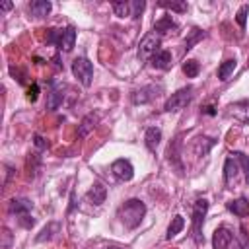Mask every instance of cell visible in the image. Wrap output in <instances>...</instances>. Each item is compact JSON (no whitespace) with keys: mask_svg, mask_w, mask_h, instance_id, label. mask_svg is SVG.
<instances>
[{"mask_svg":"<svg viewBox=\"0 0 249 249\" xmlns=\"http://www.w3.org/2000/svg\"><path fill=\"white\" fill-rule=\"evenodd\" d=\"M160 140H161V130L158 126L146 128V132H144V144H146L148 150H156L158 144H160Z\"/></svg>","mask_w":249,"mask_h":249,"instance_id":"e0dca14e","label":"cell"},{"mask_svg":"<svg viewBox=\"0 0 249 249\" xmlns=\"http://www.w3.org/2000/svg\"><path fill=\"white\" fill-rule=\"evenodd\" d=\"M185 228V218L181 216V214H177V216H173V220H171V224H169V228H167V233H165V237L167 239H171V237H175L181 230Z\"/></svg>","mask_w":249,"mask_h":249,"instance_id":"44dd1931","label":"cell"},{"mask_svg":"<svg viewBox=\"0 0 249 249\" xmlns=\"http://www.w3.org/2000/svg\"><path fill=\"white\" fill-rule=\"evenodd\" d=\"M12 6H14L12 2H4V4H2V10H4V12H8V10H12Z\"/></svg>","mask_w":249,"mask_h":249,"instance_id":"e575fe53","label":"cell"},{"mask_svg":"<svg viewBox=\"0 0 249 249\" xmlns=\"http://www.w3.org/2000/svg\"><path fill=\"white\" fill-rule=\"evenodd\" d=\"M31 208H33V202L29 198H12L10 204H8V210L12 214H19V216L29 214Z\"/></svg>","mask_w":249,"mask_h":249,"instance_id":"7c38bea8","label":"cell"},{"mask_svg":"<svg viewBox=\"0 0 249 249\" xmlns=\"http://www.w3.org/2000/svg\"><path fill=\"white\" fill-rule=\"evenodd\" d=\"M160 91H161L160 86H144V88L134 89V91L130 93V101H132L134 105H142V103H148V101H152L154 97H158Z\"/></svg>","mask_w":249,"mask_h":249,"instance_id":"52a82bcc","label":"cell"},{"mask_svg":"<svg viewBox=\"0 0 249 249\" xmlns=\"http://www.w3.org/2000/svg\"><path fill=\"white\" fill-rule=\"evenodd\" d=\"M111 171H113V175H115L117 179H121V181H130V179L134 177V167H132V163H130L128 160H124V158L115 160V161L111 163Z\"/></svg>","mask_w":249,"mask_h":249,"instance_id":"ba28073f","label":"cell"},{"mask_svg":"<svg viewBox=\"0 0 249 249\" xmlns=\"http://www.w3.org/2000/svg\"><path fill=\"white\" fill-rule=\"evenodd\" d=\"M130 8H132V18H134V19H138V18H140V14L144 12L146 4H144V2H138V0H136V2H130Z\"/></svg>","mask_w":249,"mask_h":249,"instance_id":"f546056e","label":"cell"},{"mask_svg":"<svg viewBox=\"0 0 249 249\" xmlns=\"http://www.w3.org/2000/svg\"><path fill=\"white\" fill-rule=\"evenodd\" d=\"M49 43H54L60 51L70 53L76 43V29L72 25H66L62 29H49Z\"/></svg>","mask_w":249,"mask_h":249,"instance_id":"7a4b0ae2","label":"cell"},{"mask_svg":"<svg viewBox=\"0 0 249 249\" xmlns=\"http://www.w3.org/2000/svg\"><path fill=\"white\" fill-rule=\"evenodd\" d=\"M58 230H60V224L53 222V224H49L47 228H43V230H41V233L35 237V241H37V243H41V241H45V239H51Z\"/></svg>","mask_w":249,"mask_h":249,"instance_id":"d4e9b609","label":"cell"},{"mask_svg":"<svg viewBox=\"0 0 249 249\" xmlns=\"http://www.w3.org/2000/svg\"><path fill=\"white\" fill-rule=\"evenodd\" d=\"M35 146H37V148H41V150L45 148V142H43V138H41L39 134H35Z\"/></svg>","mask_w":249,"mask_h":249,"instance_id":"836d02e7","label":"cell"},{"mask_svg":"<svg viewBox=\"0 0 249 249\" xmlns=\"http://www.w3.org/2000/svg\"><path fill=\"white\" fill-rule=\"evenodd\" d=\"M233 241V233L228 230V228H218L214 233H212V247L214 249H228V245Z\"/></svg>","mask_w":249,"mask_h":249,"instance_id":"30bf717a","label":"cell"},{"mask_svg":"<svg viewBox=\"0 0 249 249\" xmlns=\"http://www.w3.org/2000/svg\"><path fill=\"white\" fill-rule=\"evenodd\" d=\"M198 72H200V64H198L195 58H189V60L183 62V74H185L187 78H196Z\"/></svg>","mask_w":249,"mask_h":249,"instance_id":"603a6c76","label":"cell"},{"mask_svg":"<svg viewBox=\"0 0 249 249\" xmlns=\"http://www.w3.org/2000/svg\"><path fill=\"white\" fill-rule=\"evenodd\" d=\"M228 115L233 117L235 121L247 124L249 123V99H241V101L228 105Z\"/></svg>","mask_w":249,"mask_h":249,"instance_id":"9c48e42d","label":"cell"},{"mask_svg":"<svg viewBox=\"0 0 249 249\" xmlns=\"http://www.w3.org/2000/svg\"><path fill=\"white\" fill-rule=\"evenodd\" d=\"M113 12L117 18H126V16H132V8H130V2H113L111 4Z\"/></svg>","mask_w":249,"mask_h":249,"instance_id":"cb8c5ba5","label":"cell"},{"mask_svg":"<svg viewBox=\"0 0 249 249\" xmlns=\"http://www.w3.org/2000/svg\"><path fill=\"white\" fill-rule=\"evenodd\" d=\"M146 216V204L140 200V198H128L121 208H119V218L121 222L128 228V230H134L142 224Z\"/></svg>","mask_w":249,"mask_h":249,"instance_id":"6da1fadb","label":"cell"},{"mask_svg":"<svg viewBox=\"0 0 249 249\" xmlns=\"http://www.w3.org/2000/svg\"><path fill=\"white\" fill-rule=\"evenodd\" d=\"M160 43H161L160 33H156V31L146 33L138 43V58L140 60H150L160 51Z\"/></svg>","mask_w":249,"mask_h":249,"instance_id":"5b68a950","label":"cell"},{"mask_svg":"<svg viewBox=\"0 0 249 249\" xmlns=\"http://www.w3.org/2000/svg\"><path fill=\"white\" fill-rule=\"evenodd\" d=\"M88 198L93 202V204H103L105 202V198H107V189H105V185L103 183H93L91 187H89V191H88Z\"/></svg>","mask_w":249,"mask_h":249,"instance_id":"5bb4252c","label":"cell"},{"mask_svg":"<svg viewBox=\"0 0 249 249\" xmlns=\"http://www.w3.org/2000/svg\"><path fill=\"white\" fill-rule=\"evenodd\" d=\"M51 8H53V4H51L49 0H35V2H31V4H29L31 14H33V16H37V18L47 16V14L51 12Z\"/></svg>","mask_w":249,"mask_h":249,"instance_id":"d6986e66","label":"cell"},{"mask_svg":"<svg viewBox=\"0 0 249 249\" xmlns=\"http://www.w3.org/2000/svg\"><path fill=\"white\" fill-rule=\"evenodd\" d=\"M152 66L158 70H167L171 66V53L165 49H160L154 56H152Z\"/></svg>","mask_w":249,"mask_h":249,"instance_id":"9a60e30c","label":"cell"},{"mask_svg":"<svg viewBox=\"0 0 249 249\" xmlns=\"http://www.w3.org/2000/svg\"><path fill=\"white\" fill-rule=\"evenodd\" d=\"M19 224H21L23 228H31V226L35 224V220H33V218H29V214H25V216H21V218H19Z\"/></svg>","mask_w":249,"mask_h":249,"instance_id":"1f68e13d","label":"cell"},{"mask_svg":"<svg viewBox=\"0 0 249 249\" xmlns=\"http://www.w3.org/2000/svg\"><path fill=\"white\" fill-rule=\"evenodd\" d=\"M158 6L160 8H165V10H171V12H185L187 10V4L185 2H160Z\"/></svg>","mask_w":249,"mask_h":249,"instance_id":"4316f807","label":"cell"},{"mask_svg":"<svg viewBox=\"0 0 249 249\" xmlns=\"http://www.w3.org/2000/svg\"><path fill=\"white\" fill-rule=\"evenodd\" d=\"M204 37V31H200V29H193V33H191V37L187 39V43H185V51H191L193 49V45L196 43V41H200Z\"/></svg>","mask_w":249,"mask_h":249,"instance_id":"83f0119b","label":"cell"},{"mask_svg":"<svg viewBox=\"0 0 249 249\" xmlns=\"http://www.w3.org/2000/svg\"><path fill=\"white\" fill-rule=\"evenodd\" d=\"M37 95H39V86L33 84V86L29 88V91H27V99L33 103V101H37Z\"/></svg>","mask_w":249,"mask_h":249,"instance_id":"4dcf8cb0","label":"cell"},{"mask_svg":"<svg viewBox=\"0 0 249 249\" xmlns=\"http://www.w3.org/2000/svg\"><path fill=\"white\" fill-rule=\"evenodd\" d=\"M64 86L62 84H54L53 88H51V91L47 93V107L51 109V111H54V109H58V105L62 103V99H64Z\"/></svg>","mask_w":249,"mask_h":249,"instance_id":"8fae6325","label":"cell"},{"mask_svg":"<svg viewBox=\"0 0 249 249\" xmlns=\"http://www.w3.org/2000/svg\"><path fill=\"white\" fill-rule=\"evenodd\" d=\"M204 113H208V115H214V107H206V111Z\"/></svg>","mask_w":249,"mask_h":249,"instance_id":"d590c367","label":"cell"},{"mask_svg":"<svg viewBox=\"0 0 249 249\" xmlns=\"http://www.w3.org/2000/svg\"><path fill=\"white\" fill-rule=\"evenodd\" d=\"M97 121H99V117L97 115H93V113H89V115H86L84 119H82V123H80V126H78V136L80 138H84V136H88L93 128H95V124H97Z\"/></svg>","mask_w":249,"mask_h":249,"instance_id":"2e32d148","label":"cell"},{"mask_svg":"<svg viewBox=\"0 0 249 249\" xmlns=\"http://www.w3.org/2000/svg\"><path fill=\"white\" fill-rule=\"evenodd\" d=\"M99 249H128L126 245H119V243H109L105 247H99Z\"/></svg>","mask_w":249,"mask_h":249,"instance_id":"d6a6232c","label":"cell"},{"mask_svg":"<svg viewBox=\"0 0 249 249\" xmlns=\"http://www.w3.org/2000/svg\"><path fill=\"white\" fill-rule=\"evenodd\" d=\"M175 27H177V23L173 21L171 16H163L161 19H158V21L154 23V31H160V33H167V31H171V29H175Z\"/></svg>","mask_w":249,"mask_h":249,"instance_id":"7402d4cb","label":"cell"},{"mask_svg":"<svg viewBox=\"0 0 249 249\" xmlns=\"http://www.w3.org/2000/svg\"><path fill=\"white\" fill-rule=\"evenodd\" d=\"M193 99V86H187V88H181L177 89L175 93H171L163 105V111L167 113H177L181 109H185Z\"/></svg>","mask_w":249,"mask_h":249,"instance_id":"277c9868","label":"cell"},{"mask_svg":"<svg viewBox=\"0 0 249 249\" xmlns=\"http://www.w3.org/2000/svg\"><path fill=\"white\" fill-rule=\"evenodd\" d=\"M208 210V200L206 198H198L193 206V237L195 243L200 245L204 243V235H202V224H204V216Z\"/></svg>","mask_w":249,"mask_h":249,"instance_id":"3957f363","label":"cell"},{"mask_svg":"<svg viewBox=\"0 0 249 249\" xmlns=\"http://www.w3.org/2000/svg\"><path fill=\"white\" fill-rule=\"evenodd\" d=\"M237 171H239V165H237L235 158L230 154V158H226V161H224V179H226V183H231L235 179Z\"/></svg>","mask_w":249,"mask_h":249,"instance_id":"ac0fdd59","label":"cell"},{"mask_svg":"<svg viewBox=\"0 0 249 249\" xmlns=\"http://www.w3.org/2000/svg\"><path fill=\"white\" fill-rule=\"evenodd\" d=\"M226 206H228L230 212H233V214L239 216V218L249 216V200H247L245 196H239V198H235V200H230Z\"/></svg>","mask_w":249,"mask_h":249,"instance_id":"4fadbf2b","label":"cell"},{"mask_svg":"<svg viewBox=\"0 0 249 249\" xmlns=\"http://www.w3.org/2000/svg\"><path fill=\"white\" fill-rule=\"evenodd\" d=\"M72 74L78 78V82L84 88H89L91 86V80H93V64L89 62V58L78 56L72 62Z\"/></svg>","mask_w":249,"mask_h":249,"instance_id":"8992f818","label":"cell"},{"mask_svg":"<svg viewBox=\"0 0 249 249\" xmlns=\"http://www.w3.org/2000/svg\"><path fill=\"white\" fill-rule=\"evenodd\" d=\"M235 66H237V60H235V58H228V60H224V62L220 64V68H218V78H220L222 82H226V80L233 74Z\"/></svg>","mask_w":249,"mask_h":249,"instance_id":"ffe728a7","label":"cell"},{"mask_svg":"<svg viewBox=\"0 0 249 249\" xmlns=\"http://www.w3.org/2000/svg\"><path fill=\"white\" fill-rule=\"evenodd\" d=\"M233 158H235V161L243 167V173H245V181L249 183V156H245L243 152H233L231 154Z\"/></svg>","mask_w":249,"mask_h":249,"instance_id":"484cf974","label":"cell"},{"mask_svg":"<svg viewBox=\"0 0 249 249\" xmlns=\"http://www.w3.org/2000/svg\"><path fill=\"white\" fill-rule=\"evenodd\" d=\"M247 12H249V4H243L237 14H235V21L239 23V27H245V21H247Z\"/></svg>","mask_w":249,"mask_h":249,"instance_id":"f1b7e54d","label":"cell"}]
</instances>
